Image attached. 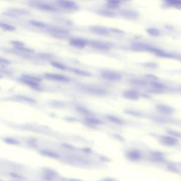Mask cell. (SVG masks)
<instances>
[{
  "label": "cell",
  "mask_w": 181,
  "mask_h": 181,
  "mask_svg": "<svg viewBox=\"0 0 181 181\" xmlns=\"http://www.w3.org/2000/svg\"><path fill=\"white\" fill-rule=\"evenodd\" d=\"M119 1H129V0H119Z\"/></svg>",
  "instance_id": "ac0fdd59"
},
{
  "label": "cell",
  "mask_w": 181,
  "mask_h": 181,
  "mask_svg": "<svg viewBox=\"0 0 181 181\" xmlns=\"http://www.w3.org/2000/svg\"><path fill=\"white\" fill-rule=\"evenodd\" d=\"M50 64L52 66H54V68H57V69H61V70L65 69V66H64V64H62V63H60L59 62L52 61V62H50Z\"/></svg>",
  "instance_id": "5bb4252c"
},
{
  "label": "cell",
  "mask_w": 181,
  "mask_h": 181,
  "mask_svg": "<svg viewBox=\"0 0 181 181\" xmlns=\"http://www.w3.org/2000/svg\"><path fill=\"white\" fill-rule=\"evenodd\" d=\"M45 78L47 79L54 80V81H66L67 78L63 75L59 74H54V73H46L45 74Z\"/></svg>",
  "instance_id": "ba28073f"
},
{
  "label": "cell",
  "mask_w": 181,
  "mask_h": 181,
  "mask_svg": "<svg viewBox=\"0 0 181 181\" xmlns=\"http://www.w3.org/2000/svg\"><path fill=\"white\" fill-rule=\"evenodd\" d=\"M120 2L119 0H107V3L112 7H117Z\"/></svg>",
  "instance_id": "2e32d148"
},
{
  "label": "cell",
  "mask_w": 181,
  "mask_h": 181,
  "mask_svg": "<svg viewBox=\"0 0 181 181\" xmlns=\"http://www.w3.org/2000/svg\"><path fill=\"white\" fill-rule=\"evenodd\" d=\"M91 30L93 32L99 35H107L109 33V30L106 28L102 26H94L91 28Z\"/></svg>",
  "instance_id": "30bf717a"
},
{
  "label": "cell",
  "mask_w": 181,
  "mask_h": 181,
  "mask_svg": "<svg viewBox=\"0 0 181 181\" xmlns=\"http://www.w3.org/2000/svg\"><path fill=\"white\" fill-rule=\"evenodd\" d=\"M29 4L32 7L40 10V11H45V12H55L57 10L55 6L49 4L48 2H45V1H31L30 2H29Z\"/></svg>",
  "instance_id": "7a4b0ae2"
},
{
  "label": "cell",
  "mask_w": 181,
  "mask_h": 181,
  "mask_svg": "<svg viewBox=\"0 0 181 181\" xmlns=\"http://www.w3.org/2000/svg\"><path fill=\"white\" fill-rule=\"evenodd\" d=\"M10 64H11V62H10V60H8V59L2 57H0V65L7 66L9 65Z\"/></svg>",
  "instance_id": "e0dca14e"
},
{
  "label": "cell",
  "mask_w": 181,
  "mask_h": 181,
  "mask_svg": "<svg viewBox=\"0 0 181 181\" xmlns=\"http://www.w3.org/2000/svg\"><path fill=\"white\" fill-rule=\"evenodd\" d=\"M21 81L27 86L35 88V89H40V83L41 80L36 76H31V75H23L21 78Z\"/></svg>",
  "instance_id": "3957f363"
},
{
  "label": "cell",
  "mask_w": 181,
  "mask_h": 181,
  "mask_svg": "<svg viewBox=\"0 0 181 181\" xmlns=\"http://www.w3.org/2000/svg\"><path fill=\"white\" fill-rule=\"evenodd\" d=\"M54 2L58 6L67 11H76L78 8V4L72 0H54Z\"/></svg>",
  "instance_id": "277c9868"
},
{
  "label": "cell",
  "mask_w": 181,
  "mask_h": 181,
  "mask_svg": "<svg viewBox=\"0 0 181 181\" xmlns=\"http://www.w3.org/2000/svg\"><path fill=\"white\" fill-rule=\"evenodd\" d=\"M10 43L12 45L13 47L16 48V49H18L23 48V47H25V42L21 41V40H13L11 41H10Z\"/></svg>",
  "instance_id": "8fae6325"
},
{
  "label": "cell",
  "mask_w": 181,
  "mask_h": 181,
  "mask_svg": "<svg viewBox=\"0 0 181 181\" xmlns=\"http://www.w3.org/2000/svg\"><path fill=\"white\" fill-rule=\"evenodd\" d=\"M30 10L27 9L25 8H20V7H12L8 8L4 11L1 13L3 16L8 17V18H18L21 16H26L30 15Z\"/></svg>",
  "instance_id": "6da1fadb"
},
{
  "label": "cell",
  "mask_w": 181,
  "mask_h": 181,
  "mask_svg": "<svg viewBox=\"0 0 181 181\" xmlns=\"http://www.w3.org/2000/svg\"><path fill=\"white\" fill-rule=\"evenodd\" d=\"M167 4L177 8H181V0H165Z\"/></svg>",
  "instance_id": "4fadbf2b"
},
{
  "label": "cell",
  "mask_w": 181,
  "mask_h": 181,
  "mask_svg": "<svg viewBox=\"0 0 181 181\" xmlns=\"http://www.w3.org/2000/svg\"><path fill=\"white\" fill-rule=\"evenodd\" d=\"M69 44L76 48H83L87 45V40L81 37H72L69 40Z\"/></svg>",
  "instance_id": "5b68a950"
},
{
  "label": "cell",
  "mask_w": 181,
  "mask_h": 181,
  "mask_svg": "<svg viewBox=\"0 0 181 181\" xmlns=\"http://www.w3.org/2000/svg\"><path fill=\"white\" fill-rule=\"evenodd\" d=\"M29 24L34 28H37L39 29H46L48 27V24L46 22L39 21L36 19H31L29 21Z\"/></svg>",
  "instance_id": "52a82bcc"
},
{
  "label": "cell",
  "mask_w": 181,
  "mask_h": 181,
  "mask_svg": "<svg viewBox=\"0 0 181 181\" xmlns=\"http://www.w3.org/2000/svg\"><path fill=\"white\" fill-rule=\"evenodd\" d=\"M46 30H47L49 33L53 34V35H66L69 34V30H67L65 28H63L58 26H52L49 27V28L47 27V28H46Z\"/></svg>",
  "instance_id": "8992f818"
},
{
  "label": "cell",
  "mask_w": 181,
  "mask_h": 181,
  "mask_svg": "<svg viewBox=\"0 0 181 181\" xmlns=\"http://www.w3.org/2000/svg\"><path fill=\"white\" fill-rule=\"evenodd\" d=\"M0 28L5 32H14L17 30L14 25L4 21H0Z\"/></svg>",
  "instance_id": "9c48e42d"
},
{
  "label": "cell",
  "mask_w": 181,
  "mask_h": 181,
  "mask_svg": "<svg viewBox=\"0 0 181 181\" xmlns=\"http://www.w3.org/2000/svg\"><path fill=\"white\" fill-rule=\"evenodd\" d=\"M147 32L149 35H153V36H157V35H159V31H158L156 28H148L147 30Z\"/></svg>",
  "instance_id": "9a60e30c"
},
{
  "label": "cell",
  "mask_w": 181,
  "mask_h": 181,
  "mask_svg": "<svg viewBox=\"0 0 181 181\" xmlns=\"http://www.w3.org/2000/svg\"><path fill=\"white\" fill-rule=\"evenodd\" d=\"M91 45H93V47H96V48H98V49H106L109 48V47L107 46V45H106L105 43H103V42H98V41L92 42Z\"/></svg>",
  "instance_id": "7c38bea8"
}]
</instances>
